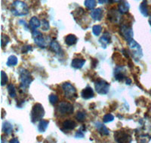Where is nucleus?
<instances>
[{
    "mask_svg": "<svg viewBox=\"0 0 151 143\" xmlns=\"http://www.w3.org/2000/svg\"><path fill=\"white\" fill-rule=\"evenodd\" d=\"M12 13L14 16H24L29 13V8L25 2L17 0L12 5Z\"/></svg>",
    "mask_w": 151,
    "mask_h": 143,
    "instance_id": "obj_1",
    "label": "nucleus"
},
{
    "mask_svg": "<svg viewBox=\"0 0 151 143\" xmlns=\"http://www.w3.org/2000/svg\"><path fill=\"white\" fill-rule=\"evenodd\" d=\"M20 80H21V88L24 91H27L30 85L31 82H33V79L29 72L26 69H22L20 72Z\"/></svg>",
    "mask_w": 151,
    "mask_h": 143,
    "instance_id": "obj_2",
    "label": "nucleus"
},
{
    "mask_svg": "<svg viewBox=\"0 0 151 143\" xmlns=\"http://www.w3.org/2000/svg\"><path fill=\"white\" fill-rule=\"evenodd\" d=\"M44 115H45V110L43 106L40 103L35 104L30 114L32 122L35 123L38 121H40L42 119Z\"/></svg>",
    "mask_w": 151,
    "mask_h": 143,
    "instance_id": "obj_3",
    "label": "nucleus"
},
{
    "mask_svg": "<svg viewBox=\"0 0 151 143\" xmlns=\"http://www.w3.org/2000/svg\"><path fill=\"white\" fill-rule=\"evenodd\" d=\"M129 43V48H130L131 54H132V56L134 58L136 61H138L143 56V52L141 47L137 41H134V39H132Z\"/></svg>",
    "mask_w": 151,
    "mask_h": 143,
    "instance_id": "obj_4",
    "label": "nucleus"
},
{
    "mask_svg": "<svg viewBox=\"0 0 151 143\" xmlns=\"http://www.w3.org/2000/svg\"><path fill=\"white\" fill-rule=\"evenodd\" d=\"M62 88L64 92V96L69 99H73L76 97V90L75 87L69 82H65L63 84Z\"/></svg>",
    "mask_w": 151,
    "mask_h": 143,
    "instance_id": "obj_5",
    "label": "nucleus"
},
{
    "mask_svg": "<svg viewBox=\"0 0 151 143\" xmlns=\"http://www.w3.org/2000/svg\"><path fill=\"white\" fill-rule=\"evenodd\" d=\"M94 87H95L97 93L101 94V95L106 94L110 90V84L106 81L102 80V79H99L94 84Z\"/></svg>",
    "mask_w": 151,
    "mask_h": 143,
    "instance_id": "obj_6",
    "label": "nucleus"
},
{
    "mask_svg": "<svg viewBox=\"0 0 151 143\" xmlns=\"http://www.w3.org/2000/svg\"><path fill=\"white\" fill-rule=\"evenodd\" d=\"M58 113L60 114H70L73 112V106L67 102H62L58 106Z\"/></svg>",
    "mask_w": 151,
    "mask_h": 143,
    "instance_id": "obj_7",
    "label": "nucleus"
},
{
    "mask_svg": "<svg viewBox=\"0 0 151 143\" xmlns=\"http://www.w3.org/2000/svg\"><path fill=\"white\" fill-rule=\"evenodd\" d=\"M120 34L128 42L133 39L134 32L131 26L122 25L120 27Z\"/></svg>",
    "mask_w": 151,
    "mask_h": 143,
    "instance_id": "obj_8",
    "label": "nucleus"
},
{
    "mask_svg": "<svg viewBox=\"0 0 151 143\" xmlns=\"http://www.w3.org/2000/svg\"><path fill=\"white\" fill-rule=\"evenodd\" d=\"M116 141L118 143H131L132 142V136L127 133L122 131H117L114 134Z\"/></svg>",
    "mask_w": 151,
    "mask_h": 143,
    "instance_id": "obj_9",
    "label": "nucleus"
},
{
    "mask_svg": "<svg viewBox=\"0 0 151 143\" xmlns=\"http://www.w3.org/2000/svg\"><path fill=\"white\" fill-rule=\"evenodd\" d=\"M33 35V39H34L35 43L37 44L38 46L42 48H44L45 47V40L44 39V36L42 34V32L38 30H33L32 32Z\"/></svg>",
    "mask_w": 151,
    "mask_h": 143,
    "instance_id": "obj_10",
    "label": "nucleus"
},
{
    "mask_svg": "<svg viewBox=\"0 0 151 143\" xmlns=\"http://www.w3.org/2000/svg\"><path fill=\"white\" fill-rule=\"evenodd\" d=\"M108 18L111 22L118 23L121 18L120 12H118L116 9H112L108 12Z\"/></svg>",
    "mask_w": 151,
    "mask_h": 143,
    "instance_id": "obj_11",
    "label": "nucleus"
},
{
    "mask_svg": "<svg viewBox=\"0 0 151 143\" xmlns=\"http://www.w3.org/2000/svg\"><path fill=\"white\" fill-rule=\"evenodd\" d=\"M114 77L117 81H122L125 78V70L123 67H117L114 70Z\"/></svg>",
    "mask_w": 151,
    "mask_h": 143,
    "instance_id": "obj_12",
    "label": "nucleus"
},
{
    "mask_svg": "<svg viewBox=\"0 0 151 143\" xmlns=\"http://www.w3.org/2000/svg\"><path fill=\"white\" fill-rule=\"evenodd\" d=\"M90 14H91V17L93 20L99 21H101L102 19V17H103V10H102V9L98 8V9L93 10Z\"/></svg>",
    "mask_w": 151,
    "mask_h": 143,
    "instance_id": "obj_13",
    "label": "nucleus"
},
{
    "mask_svg": "<svg viewBox=\"0 0 151 143\" xmlns=\"http://www.w3.org/2000/svg\"><path fill=\"white\" fill-rule=\"evenodd\" d=\"M94 91H93L92 88L90 87H87L83 90V91L81 92V96L83 97V99H88L93 98L94 97Z\"/></svg>",
    "mask_w": 151,
    "mask_h": 143,
    "instance_id": "obj_14",
    "label": "nucleus"
},
{
    "mask_svg": "<svg viewBox=\"0 0 151 143\" xmlns=\"http://www.w3.org/2000/svg\"><path fill=\"white\" fill-rule=\"evenodd\" d=\"M139 10L143 16H144V17H148V15H149V9H148L147 0H143V2H141L139 6Z\"/></svg>",
    "mask_w": 151,
    "mask_h": 143,
    "instance_id": "obj_15",
    "label": "nucleus"
},
{
    "mask_svg": "<svg viewBox=\"0 0 151 143\" xmlns=\"http://www.w3.org/2000/svg\"><path fill=\"white\" fill-rule=\"evenodd\" d=\"M129 8H130V5H129V2H127L126 1H121V2L118 5L119 11L120 12V14L127 13L129 10Z\"/></svg>",
    "mask_w": 151,
    "mask_h": 143,
    "instance_id": "obj_16",
    "label": "nucleus"
},
{
    "mask_svg": "<svg viewBox=\"0 0 151 143\" xmlns=\"http://www.w3.org/2000/svg\"><path fill=\"white\" fill-rule=\"evenodd\" d=\"M85 63H86V60L84 59H80V58H75L72 60L71 63V66L72 67L75 69H81L84 66Z\"/></svg>",
    "mask_w": 151,
    "mask_h": 143,
    "instance_id": "obj_17",
    "label": "nucleus"
},
{
    "mask_svg": "<svg viewBox=\"0 0 151 143\" xmlns=\"http://www.w3.org/2000/svg\"><path fill=\"white\" fill-rule=\"evenodd\" d=\"M29 26L33 30H36L37 28H39L41 26V23H40V20L37 17H33L30 19V21H29Z\"/></svg>",
    "mask_w": 151,
    "mask_h": 143,
    "instance_id": "obj_18",
    "label": "nucleus"
},
{
    "mask_svg": "<svg viewBox=\"0 0 151 143\" xmlns=\"http://www.w3.org/2000/svg\"><path fill=\"white\" fill-rule=\"evenodd\" d=\"M99 41L100 43L101 44L102 47H103L104 48H106V45H107L110 41V36L108 32H105L104 34L103 35V36H101V38L100 39Z\"/></svg>",
    "mask_w": 151,
    "mask_h": 143,
    "instance_id": "obj_19",
    "label": "nucleus"
},
{
    "mask_svg": "<svg viewBox=\"0 0 151 143\" xmlns=\"http://www.w3.org/2000/svg\"><path fill=\"white\" fill-rule=\"evenodd\" d=\"M62 126H63L64 129H67V130H71L76 127V124L75 121H72V120H66L65 121H64Z\"/></svg>",
    "mask_w": 151,
    "mask_h": 143,
    "instance_id": "obj_20",
    "label": "nucleus"
},
{
    "mask_svg": "<svg viewBox=\"0 0 151 143\" xmlns=\"http://www.w3.org/2000/svg\"><path fill=\"white\" fill-rule=\"evenodd\" d=\"M95 126H96L97 129L99 131V133H101L102 135H109V133H110L108 129H107L103 124H101V123H96V124H95Z\"/></svg>",
    "mask_w": 151,
    "mask_h": 143,
    "instance_id": "obj_21",
    "label": "nucleus"
},
{
    "mask_svg": "<svg viewBox=\"0 0 151 143\" xmlns=\"http://www.w3.org/2000/svg\"><path fill=\"white\" fill-rule=\"evenodd\" d=\"M2 131L6 135H9L13 131V126L8 121H5L2 124Z\"/></svg>",
    "mask_w": 151,
    "mask_h": 143,
    "instance_id": "obj_22",
    "label": "nucleus"
},
{
    "mask_svg": "<svg viewBox=\"0 0 151 143\" xmlns=\"http://www.w3.org/2000/svg\"><path fill=\"white\" fill-rule=\"evenodd\" d=\"M77 41V38L75 35L70 34L65 38V43L69 45V46H71V45H73L76 43Z\"/></svg>",
    "mask_w": 151,
    "mask_h": 143,
    "instance_id": "obj_23",
    "label": "nucleus"
},
{
    "mask_svg": "<svg viewBox=\"0 0 151 143\" xmlns=\"http://www.w3.org/2000/svg\"><path fill=\"white\" fill-rule=\"evenodd\" d=\"M48 124H49V122H48V121H45V120H42V121H40V124L38 125L39 131L41 132V133H44V132L46 130L47 128H48Z\"/></svg>",
    "mask_w": 151,
    "mask_h": 143,
    "instance_id": "obj_24",
    "label": "nucleus"
},
{
    "mask_svg": "<svg viewBox=\"0 0 151 143\" xmlns=\"http://www.w3.org/2000/svg\"><path fill=\"white\" fill-rule=\"evenodd\" d=\"M50 47H51L52 51L57 54H60V51H61L60 44H59V43L56 41H52V42H51V44H50Z\"/></svg>",
    "mask_w": 151,
    "mask_h": 143,
    "instance_id": "obj_25",
    "label": "nucleus"
},
{
    "mask_svg": "<svg viewBox=\"0 0 151 143\" xmlns=\"http://www.w3.org/2000/svg\"><path fill=\"white\" fill-rule=\"evenodd\" d=\"M96 0H86L84 5L88 10H92L96 6Z\"/></svg>",
    "mask_w": 151,
    "mask_h": 143,
    "instance_id": "obj_26",
    "label": "nucleus"
},
{
    "mask_svg": "<svg viewBox=\"0 0 151 143\" xmlns=\"http://www.w3.org/2000/svg\"><path fill=\"white\" fill-rule=\"evenodd\" d=\"M17 64V56L12 55L8 58L7 60V66H14Z\"/></svg>",
    "mask_w": 151,
    "mask_h": 143,
    "instance_id": "obj_27",
    "label": "nucleus"
},
{
    "mask_svg": "<svg viewBox=\"0 0 151 143\" xmlns=\"http://www.w3.org/2000/svg\"><path fill=\"white\" fill-rule=\"evenodd\" d=\"M8 92H9V96H10L12 98H14L16 97V90L15 87L13 84H9L8 86Z\"/></svg>",
    "mask_w": 151,
    "mask_h": 143,
    "instance_id": "obj_28",
    "label": "nucleus"
},
{
    "mask_svg": "<svg viewBox=\"0 0 151 143\" xmlns=\"http://www.w3.org/2000/svg\"><path fill=\"white\" fill-rule=\"evenodd\" d=\"M102 31V27L100 25H94L92 27V32L94 33V36H99L101 34V32Z\"/></svg>",
    "mask_w": 151,
    "mask_h": 143,
    "instance_id": "obj_29",
    "label": "nucleus"
},
{
    "mask_svg": "<svg viewBox=\"0 0 151 143\" xmlns=\"http://www.w3.org/2000/svg\"><path fill=\"white\" fill-rule=\"evenodd\" d=\"M8 82V76L4 71L1 72V84L2 86L5 85Z\"/></svg>",
    "mask_w": 151,
    "mask_h": 143,
    "instance_id": "obj_30",
    "label": "nucleus"
},
{
    "mask_svg": "<svg viewBox=\"0 0 151 143\" xmlns=\"http://www.w3.org/2000/svg\"><path fill=\"white\" fill-rule=\"evenodd\" d=\"M114 120V116L111 114H106L104 116L103 121L104 123H109L111 122Z\"/></svg>",
    "mask_w": 151,
    "mask_h": 143,
    "instance_id": "obj_31",
    "label": "nucleus"
},
{
    "mask_svg": "<svg viewBox=\"0 0 151 143\" xmlns=\"http://www.w3.org/2000/svg\"><path fill=\"white\" fill-rule=\"evenodd\" d=\"M76 118L79 121L82 122V121H84L85 118H86V114H85L84 112H78L76 113Z\"/></svg>",
    "mask_w": 151,
    "mask_h": 143,
    "instance_id": "obj_32",
    "label": "nucleus"
},
{
    "mask_svg": "<svg viewBox=\"0 0 151 143\" xmlns=\"http://www.w3.org/2000/svg\"><path fill=\"white\" fill-rule=\"evenodd\" d=\"M49 101L52 105H55L58 102V97L55 94H51L49 96Z\"/></svg>",
    "mask_w": 151,
    "mask_h": 143,
    "instance_id": "obj_33",
    "label": "nucleus"
},
{
    "mask_svg": "<svg viewBox=\"0 0 151 143\" xmlns=\"http://www.w3.org/2000/svg\"><path fill=\"white\" fill-rule=\"evenodd\" d=\"M49 23H48V21L45 20V19H43L42 21V30L44 31H47L49 29Z\"/></svg>",
    "mask_w": 151,
    "mask_h": 143,
    "instance_id": "obj_34",
    "label": "nucleus"
},
{
    "mask_svg": "<svg viewBox=\"0 0 151 143\" xmlns=\"http://www.w3.org/2000/svg\"><path fill=\"white\" fill-rule=\"evenodd\" d=\"M9 41V39L8 36H5V35H2V41H1V44H2V47H4L5 45L8 44V42Z\"/></svg>",
    "mask_w": 151,
    "mask_h": 143,
    "instance_id": "obj_35",
    "label": "nucleus"
},
{
    "mask_svg": "<svg viewBox=\"0 0 151 143\" xmlns=\"http://www.w3.org/2000/svg\"><path fill=\"white\" fill-rule=\"evenodd\" d=\"M32 50V47L31 45H27V46H24L22 48V53H27L28 51Z\"/></svg>",
    "mask_w": 151,
    "mask_h": 143,
    "instance_id": "obj_36",
    "label": "nucleus"
},
{
    "mask_svg": "<svg viewBox=\"0 0 151 143\" xmlns=\"http://www.w3.org/2000/svg\"><path fill=\"white\" fill-rule=\"evenodd\" d=\"M76 138H83L84 137V134L83 133V132L81 131H77L75 135Z\"/></svg>",
    "mask_w": 151,
    "mask_h": 143,
    "instance_id": "obj_37",
    "label": "nucleus"
},
{
    "mask_svg": "<svg viewBox=\"0 0 151 143\" xmlns=\"http://www.w3.org/2000/svg\"><path fill=\"white\" fill-rule=\"evenodd\" d=\"M9 143H20V142H19L18 139H17V138H14V139H12L10 140Z\"/></svg>",
    "mask_w": 151,
    "mask_h": 143,
    "instance_id": "obj_38",
    "label": "nucleus"
},
{
    "mask_svg": "<svg viewBox=\"0 0 151 143\" xmlns=\"http://www.w3.org/2000/svg\"><path fill=\"white\" fill-rule=\"evenodd\" d=\"M98 2H99L100 4L103 5V4H105V3H106V2H108L109 0H98Z\"/></svg>",
    "mask_w": 151,
    "mask_h": 143,
    "instance_id": "obj_39",
    "label": "nucleus"
},
{
    "mask_svg": "<svg viewBox=\"0 0 151 143\" xmlns=\"http://www.w3.org/2000/svg\"><path fill=\"white\" fill-rule=\"evenodd\" d=\"M132 84V80L129 79H127V80H126V84Z\"/></svg>",
    "mask_w": 151,
    "mask_h": 143,
    "instance_id": "obj_40",
    "label": "nucleus"
},
{
    "mask_svg": "<svg viewBox=\"0 0 151 143\" xmlns=\"http://www.w3.org/2000/svg\"><path fill=\"white\" fill-rule=\"evenodd\" d=\"M122 0H112V2H120Z\"/></svg>",
    "mask_w": 151,
    "mask_h": 143,
    "instance_id": "obj_41",
    "label": "nucleus"
},
{
    "mask_svg": "<svg viewBox=\"0 0 151 143\" xmlns=\"http://www.w3.org/2000/svg\"><path fill=\"white\" fill-rule=\"evenodd\" d=\"M149 23H150V26H151V16H150V20H149Z\"/></svg>",
    "mask_w": 151,
    "mask_h": 143,
    "instance_id": "obj_42",
    "label": "nucleus"
}]
</instances>
